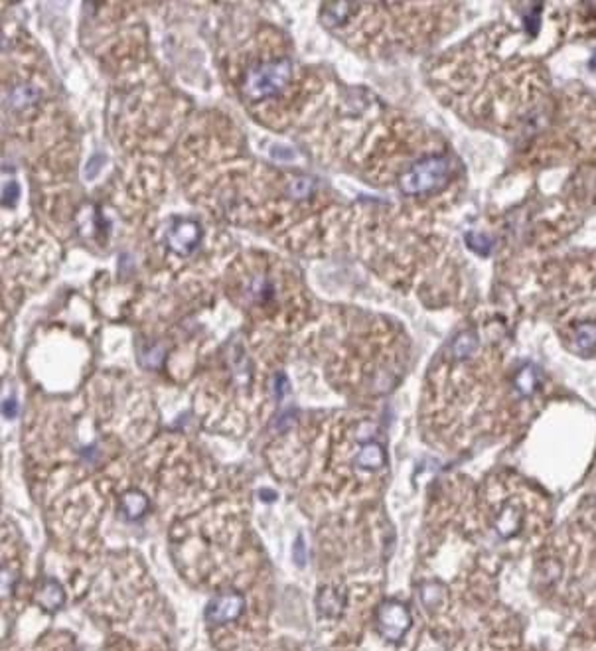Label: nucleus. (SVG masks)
Returning a JSON list of instances; mask_svg holds the SVG:
<instances>
[{
    "label": "nucleus",
    "mask_w": 596,
    "mask_h": 651,
    "mask_svg": "<svg viewBox=\"0 0 596 651\" xmlns=\"http://www.w3.org/2000/svg\"><path fill=\"white\" fill-rule=\"evenodd\" d=\"M292 66L287 58H261L253 61L243 76L241 87L245 99L264 101L281 95L290 85Z\"/></svg>",
    "instance_id": "nucleus-1"
},
{
    "label": "nucleus",
    "mask_w": 596,
    "mask_h": 651,
    "mask_svg": "<svg viewBox=\"0 0 596 651\" xmlns=\"http://www.w3.org/2000/svg\"><path fill=\"white\" fill-rule=\"evenodd\" d=\"M451 172L448 162L441 156H431L425 160L415 162L401 180V190L405 194H428L446 182Z\"/></svg>",
    "instance_id": "nucleus-2"
},
{
    "label": "nucleus",
    "mask_w": 596,
    "mask_h": 651,
    "mask_svg": "<svg viewBox=\"0 0 596 651\" xmlns=\"http://www.w3.org/2000/svg\"><path fill=\"white\" fill-rule=\"evenodd\" d=\"M411 627V614L399 602H385L377 610V630L379 634L391 640V642H399L405 635V632Z\"/></svg>",
    "instance_id": "nucleus-3"
},
{
    "label": "nucleus",
    "mask_w": 596,
    "mask_h": 651,
    "mask_svg": "<svg viewBox=\"0 0 596 651\" xmlns=\"http://www.w3.org/2000/svg\"><path fill=\"white\" fill-rule=\"evenodd\" d=\"M243 604L245 602L239 592H225L210 602V606L205 610V617L212 624H225V622L239 617V614L243 612Z\"/></svg>",
    "instance_id": "nucleus-4"
},
{
    "label": "nucleus",
    "mask_w": 596,
    "mask_h": 651,
    "mask_svg": "<svg viewBox=\"0 0 596 651\" xmlns=\"http://www.w3.org/2000/svg\"><path fill=\"white\" fill-rule=\"evenodd\" d=\"M577 344L580 349H592L596 346V324L595 322H585L577 328Z\"/></svg>",
    "instance_id": "nucleus-5"
},
{
    "label": "nucleus",
    "mask_w": 596,
    "mask_h": 651,
    "mask_svg": "<svg viewBox=\"0 0 596 651\" xmlns=\"http://www.w3.org/2000/svg\"><path fill=\"white\" fill-rule=\"evenodd\" d=\"M61 600H63V594H61L60 586L58 584L51 583L48 588H43L42 592V604L48 610H56L58 606H61Z\"/></svg>",
    "instance_id": "nucleus-6"
},
{
    "label": "nucleus",
    "mask_w": 596,
    "mask_h": 651,
    "mask_svg": "<svg viewBox=\"0 0 596 651\" xmlns=\"http://www.w3.org/2000/svg\"><path fill=\"white\" fill-rule=\"evenodd\" d=\"M533 385H535V373L533 369H523L520 373V377H518V387L523 395H529V393H533Z\"/></svg>",
    "instance_id": "nucleus-7"
}]
</instances>
